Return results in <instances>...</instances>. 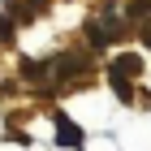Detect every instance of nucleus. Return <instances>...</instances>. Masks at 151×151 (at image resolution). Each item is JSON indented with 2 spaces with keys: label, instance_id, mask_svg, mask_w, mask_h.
<instances>
[{
  "label": "nucleus",
  "instance_id": "nucleus-2",
  "mask_svg": "<svg viewBox=\"0 0 151 151\" xmlns=\"http://www.w3.org/2000/svg\"><path fill=\"white\" fill-rule=\"evenodd\" d=\"M56 129H60V142L65 147H82V129L73 125L69 116H56Z\"/></svg>",
  "mask_w": 151,
  "mask_h": 151
},
{
  "label": "nucleus",
  "instance_id": "nucleus-1",
  "mask_svg": "<svg viewBox=\"0 0 151 151\" xmlns=\"http://www.w3.org/2000/svg\"><path fill=\"white\" fill-rule=\"evenodd\" d=\"M138 73H142V56H138V52H121V56H116L112 60V65H108V78H138Z\"/></svg>",
  "mask_w": 151,
  "mask_h": 151
},
{
  "label": "nucleus",
  "instance_id": "nucleus-5",
  "mask_svg": "<svg viewBox=\"0 0 151 151\" xmlns=\"http://www.w3.org/2000/svg\"><path fill=\"white\" fill-rule=\"evenodd\" d=\"M142 43H147V47H151V22H147V26H142Z\"/></svg>",
  "mask_w": 151,
  "mask_h": 151
},
{
  "label": "nucleus",
  "instance_id": "nucleus-4",
  "mask_svg": "<svg viewBox=\"0 0 151 151\" xmlns=\"http://www.w3.org/2000/svg\"><path fill=\"white\" fill-rule=\"evenodd\" d=\"M0 39H4V43L13 39V22H9V17H0Z\"/></svg>",
  "mask_w": 151,
  "mask_h": 151
},
{
  "label": "nucleus",
  "instance_id": "nucleus-3",
  "mask_svg": "<svg viewBox=\"0 0 151 151\" xmlns=\"http://www.w3.org/2000/svg\"><path fill=\"white\" fill-rule=\"evenodd\" d=\"M112 91H116V99H121V104H129V99H134V86H129L125 78H112Z\"/></svg>",
  "mask_w": 151,
  "mask_h": 151
}]
</instances>
